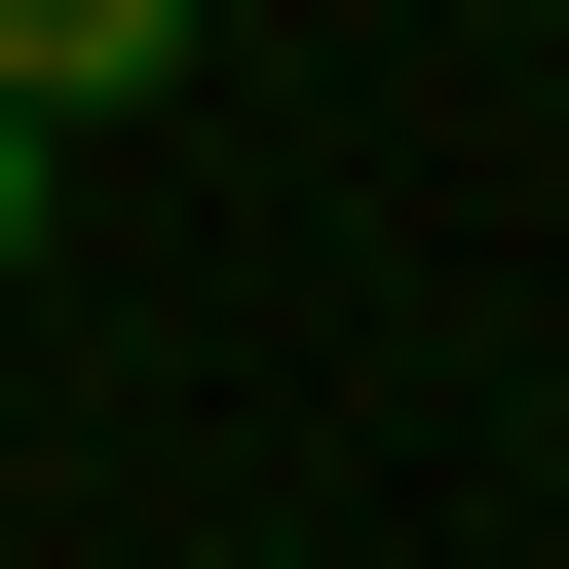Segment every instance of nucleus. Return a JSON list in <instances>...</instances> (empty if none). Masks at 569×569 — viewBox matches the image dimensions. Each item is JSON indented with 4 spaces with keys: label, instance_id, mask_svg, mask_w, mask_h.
I'll return each instance as SVG.
<instances>
[{
    "label": "nucleus",
    "instance_id": "f257e3e1",
    "mask_svg": "<svg viewBox=\"0 0 569 569\" xmlns=\"http://www.w3.org/2000/svg\"><path fill=\"white\" fill-rule=\"evenodd\" d=\"M152 77H190V0H0V114H39V152H114Z\"/></svg>",
    "mask_w": 569,
    "mask_h": 569
},
{
    "label": "nucleus",
    "instance_id": "f03ea898",
    "mask_svg": "<svg viewBox=\"0 0 569 569\" xmlns=\"http://www.w3.org/2000/svg\"><path fill=\"white\" fill-rule=\"evenodd\" d=\"M39 228H77V152H39V114H0V266H39Z\"/></svg>",
    "mask_w": 569,
    "mask_h": 569
}]
</instances>
